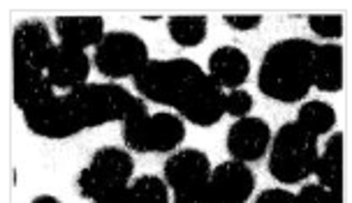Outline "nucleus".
I'll return each mask as SVG.
<instances>
[{"instance_id": "nucleus-1", "label": "nucleus", "mask_w": 352, "mask_h": 203, "mask_svg": "<svg viewBox=\"0 0 352 203\" xmlns=\"http://www.w3.org/2000/svg\"><path fill=\"white\" fill-rule=\"evenodd\" d=\"M313 53L316 44L290 37L267 49L257 69V88L262 95L283 104L301 102L313 88Z\"/></svg>"}, {"instance_id": "nucleus-2", "label": "nucleus", "mask_w": 352, "mask_h": 203, "mask_svg": "<svg viewBox=\"0 0 352 203\" xmlns=\"http://www.w3.org/2000/svg\"><path fill=\"white\" fill-rule=\"evenodd\" d=\"M320 157L318 139L297 123H285L272 136L269 145V174L283 185H297L313 176Z\"/></svg>"}, {"instance_id": "nucleus-3", "label": "nucleus", "mask_w": 352, "mask_h": 203, "mask_svg": "<svg viewBox=\"0 0 352 203\" xmlns=\"http://www.w3.org/2000/svg\"><path fill=\"white\" fill-rule=\"evenodd\" d=\"M186 123L176 113H148L140 97L123 120V141L135 152H172L184 143Z\"/></svg>"}, {"instance_id": "nucleus-4", "label": "nucleus", "mask_w": 352, "mask_h": 203, "mask_svg": "<svg viewBox=\"0 0 352 203\" xmlns=\"http://www.w3.org/2000/svg\"><path fill=\"white\" fill-rule=\"evenodd\" d=\"M65 99L81 130H91L116 120L123 123L140 97L116 84H84L67 93Z\"/></svg>"}, {"instance_id": "nucleus-5", "label": "nucleus", "mask_w": 352, "mask_h": 203, "mask_svg": "<svg viewBox=\"0 0 352 203\" xmlns=\"http://www.w3.org/2000/svg\"><path fill=\"white\" fill-rule=\"evenodd\" d=\"M199 69L202 67L197 62L188 58L148 60L132 79H135V88L142 97L172 109L179 93Z\"/></svg>"}, {"instance_id": "nucleus-6", "label": "nucleus", "mask_w": 352, "mask_h": 203, "mask_svg": "<svg viewBox=\"0 0 352 203\" xmlns=\"http://www.w3.org/2000/svg\"><path fill=\"white\" fill-rule=\"evenodd\" d=\"M132 171H135V160L128 150L114 148V145L100 148L93 152L88 167L81 169L77 178L79 194L84 199L96 201L98 196L111 192V189L128 187Z\"/></svg>"}, {"instance_id": "nucleus-7", "label": "nucleus", "mask_w": 352, "mask_h": 203, "mask_svg": "<svg viewBox=\"0 0 352 203\" xmlns=\"http://www.w3.org/2000/svg\"><path fill=\"white\" fill-rule=\"evenodd\" d=\"M93 62L98 72L109 79L135 76L148 62L146 42L130 30H111L96 47Z\"/></svg>"}, {"instance_id": "nucleus-8", "label": "nucleus", "mask_w": 352, "mask_h": 203, "mask_svg": "<svg viewBox=\"0 0 352 203\" xmlns=\"http://www.w3.org/2000/svg\"><path fill=\"white\" fill-rule=\"evenodd\" d=\"M172 109L181 120L197 127H213L225 116V91L209 72L199 69L179 93Z\"/></svg>"}, {"instance_id": "nucleus-9", "label": "nucleus", "mask_w": 352, "mask_h": 203, "mask_svg": "<svg viewBox=\"0 0 352 203\" xmlns=\"http://www.w3.org/2000/svg\"><path fill=\"white\" fill-rule=\"evenodd\" d=\"M23 120L33 134L44 139H67L84 132L70 104H67L65 95L56 93L23 111Z\"/></svg>"}, {"instance_id": "nucleus-10", "label": "nucleus", "mask_w": 352, "mask_h": 203, "mask_svg": "<svg viewBox=\"0 0 352 203\" xmlns=\"http://www.w3.org/2000/svg\"><path fill=\"white\" fill-rule=\"evenodd\" d=\"M272 127L264 123L262 118L246 116L239 118L228 130V152L232 160L250 164L262 160L272 145Z\"/></svg>"}, {"instance_id": "nucleus-11", "label": "nucleus", "mask_w": 352, "mask_h": 203, "mask_svg": "<svg viewBox=\"0 0 352 203\" xmlns=\"http://www.w3.org/2000/svg\"><path fill=\"white\" fill-rule=\"evenodd\" d=\"M211 169L213 167L206 152L197 148H184L176 150L172 157H167L165 167H162V180L174 192H184V189L209 182Z\"/></svg>"}, {"instance_id": "nucleus-12", "label": "nucleus", "mask_w": 352, "mask_h": 203, "mask_svg": "<svg viewBox=\"0 0 352 203\" xmlns=\"http://www.w3.org/2000/svg\"><path fill=\"white\" fill-rule=\"evenodd\" d=\"M56 44L52 42L49 28L42 21H23L14 28L12 37V58L19 65H28L47 72L49 53Z\"/></svg>"}, {"instance_id": "nucleus-13", "label": "nucleus", "mask_w": 352, "mask_h": 203, "mask_svg": "<svg viewBox=\"0 0 352 203\" xmlns=\"http://www.w3.org/2000/svg\"><path fill=\"white\" fill-rule=\"evenodd\" d=\"M88 74H91V58L86 56V51L65 47V44H56L52 49L47 62V79L52 88H63L70 93L88 84Z\"/></svg>"}, {"instance_id": "nucleus-14", "label": "nucleus", "mask_w": 352, "mask_h": 203, "mask_svg": "<svg viewBox=\"0 0 352 203\" xmlns=\"http://www.w3.org/2000/svg\"><path fill=\"white\" fill-rule=\"evenodd\" d=\"M209 185L220 203H246L255 189V174L248 164L228 160L211 169Z\"/></svg>"}, {"instance_id": "nucleus-15", "label": "nucleus", "mask_w": 352, "mask_h": 203, "mask_svg": "<svg viewBox=\"0 0 352 203\" xmlns=\"http://www.w3.org/2000/svg\"><path fill=\"white\" fill-rule=\"evenodd\" d=\"M209 76L223 91H236L250 76V60L239 47H220L209 56Z\"/></svg>"}, {"instance_id": "nucleus-16", "label": "nucleus", "mask_w": 352, "mask_h": 203, "mask_svg": "<svg viewBox=\"0 0 352 203\" xmlns=\"http://www.w3.org/2000/svg\"><path fill=\"white\" fill-rule=\"evenodd\" d=\"M54 28L60 44L79 51H86L88 47H98L107 35L102 16H58Z\"/></svg>"}, {"instance_id": "nucleus-17", "label": "nucleus", "mask_w": 352, "mask_h": 203, "mask_svg": "<svg viewBox=\"0 0 352 203\" xmlns=\"http://www.w3.org/2000/svg\"><path fill=\"white\" fill-rule=\"evenodd\" d=\"M313 88L322 93H338L343 88V49L338 44H316Z\"/></svg>"}, {"instance_id": "nucleus-18", "label": "nucleus", "mask_w": 352, "mask_h": 203, "mask_svg": "<svg viewBox=\"0 0 352 203\" xmlns=\"http://www.w3.org/2000/svg\"><path fill=\"white\" fill-rule=\"evenodd\" d=\"M49 95H54V88L49 84L47 72L14 62V104L19 109L26 111Z\"/></svg>"}, {"instance_id": "nucleus-19", "label": "nucleus", "mask_w": 352, "mask_h": 203, "mask_svg": "<svg viewBox=\"0 0 352 203\" xmlns=\"http://www.w3.org/2000/svg\"><path fill=\"white\" fill-rule=\"evenodd\" d=\"M313 176L318 178V185H322L327 189H334L341 192L343 187V136L331 134L329 141L324 143V150L320 152L318 164Z\"/></svg>"}, {"instance_id": "nucleus-20", "label": "nucleus", "mask_w": 352, "mask_h": 203, "mask_svg": "<svg viewBox=\"0 0 352 203\" xmlns=\"http://www.w3.org/2000/svg\"><path fill=\"white\" fill-rule=\"evenodd\" d=\"M301 130H306L313 136H322L327 132L334 130L336 125V111L331 104H327L322 99H311L304 102L297 111V120H294Z\"/></svg>"}, {"instance_id": "nucleus-21", "label": "nucleus", "mask_w": 352, "mask_h": 203, "mask_svg": "<svg viewBox=\"0 0 352 203\" xmlns=\"http://www.w3.org/2000/svg\"><path fill=\"white\" fill-rule=\"evenodd\" d=\"M169 37L184 49L199 47L206 40V30H209V21L202 14L195 16H172L167 21Z\"/></svg>"}, {"instance_id": "nucleus-22", "label": "nucleus", "mask_w": 352, "mask_h": 203, "mask_svg": "<svg viewBox=\"0 0 352 203\" xmlns=\"http://www.w3.org/2000/svg\"><path fill=\"white\" fill-rule=\"evenodd\" d=\"M130 192L135 203H169V187L158 176H140L132 180Z\"/></svg>"}, {"instance_id": "nucleus-23", "label": "nucleus", "mask_w": 352, "mask_h": 203, "mask_svg": "<svg viewBox=\"0 0 352 203\" xmlns=\"http://www.w3.org/2000/svg\"><path fill=\"white\" fill-rule=\"evenodd\" d=\"M308 28L318 37L324 40H338L343 35V16L341 14H311L308 16Z\"/></svg>"}, {"instance_id": "nucleus-24", "label": "nucleus", "mask_w": 352, "mask_h": 203, "mask_svg": "<svg viewBox=\"0 0 352 203\" xmlns=\"http://www.w3.org/2000/svg\"><path fill=\"white\" fill-rule=\"evenodd\" d=\"M250 111H253V97H250V93L241 91V88L225 93V113H230L234 118H246Z\"/></svg>"}, {"instance_id": "nucleus-25", "label": "nucleus", "mask_w": 352, "mask_h": 203, "mask_svg": "<svg viewBox=\"0 0 352 203\" xmlns=\"http://www.w3.org/2000/svg\"><path fill=\"white\" fill-rule=\"evenodd\" d=\"M297 199H299V203H343L341 192L327 189L322 185H318V182H311V185L301 187Z\"/></svg>"}, {"instance_id": "nucleus-26", "label": "nucleus", "mask_w": 352, "mask_h": 203, "mask_svg": "<svg viewBox=\"0 0 352 203\" xmlns=\"http://www.w3.org/2000/svg\"><path fill=\"white\" fill-rule=\"evenodd\" d=\"M174 203H220L218 196L213 194L209 182L204 185H195L184 192H174Z\"/></svg>"}, {"instance_id": "nucleus-27", "label": "nucleus", "mask_w": 352, "mask_h": 203, "mask_svg": "<svg viewBox=\"0 0 352 203\" xmlns=\"http://www.w3.org/2000/svg\"><path fill=\"white\" fill-rule=\"evenodd\" d=\"M223 19L234 30H253L262 23V14H225Z\"/></svg>"}, {"instance_id": "nucleus-28", "label": "nucleus", "mask_w": 352, "mask_h": 203, "mask_svg": "<svg viewBox=\"0 0 352 203\" xmlns=\"http://www.w3.org/2000/svg\"><path fill=\"white\" fill-rule=\"evenodd\" d=\"M255 203H299V199H297V194L287 192V189L274 187V189H264L255 199Z\"/></svg>"}, {"instance_id": "nucleus-29", "label": "nucleus", "mask_w": 352, "mask_h": 203, "mask_svg": "<svg viewBox=\"0 0 352 203\" xmlns=\"http://www.w3.org/2000/svg\"><path fill=\"white\" fill-rule=\"evenodd\" d=\"M93 203H135V196L130 192V185L128 187H118V189H111L102 196H98Z\"/></svg>"}, {"instance_id": "nucleus-30", "label": "nucleus", "mask_w": 352, "mask_h": 203, "mask_svg": "<svg viewBox=\"0 0 352 203\" xmlns=\"http://www.w3.org/2000/svg\"><path fill=\"white\" fill-rule=\"evenodd\" d=\"M30 203H60V201L56 199V196H52V194H40V196H35Z\"/></svg>"}]
</instances>
